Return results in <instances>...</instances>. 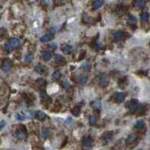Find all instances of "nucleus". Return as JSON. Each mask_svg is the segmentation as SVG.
<instances>
[{
	"label": "nucleus",
	"mask_w": 150,
	"mask_h": 150,
	"mask_svg": "<svg viewBox=\"0 0 150 150\" xmlns=\"http://www.w3.org/2000/svg\"><path fill=\"white\" fill-rule=\"evenodd\" d=\"M127 107H128V109H129V110H130L131 113H134V112L137 110V107H138L137 101L135 100V99H133V100L130 101L128 103Z\"/></svg>",
	"instance_id": "f257e3e1"
},
{
	"label": "nucleus",
	"mask_w": 150,
	"mask_h": 150,
	"mask_svg": "<svg viewBox=\"0 0 150 150\" xmlns=\"http://www.w3.org/2000/svg\"><path fill=\"white\" fill-rule=\"evenodd\" d=\"M11 62L9 59H5L2 64V70L5 72V73H8L11 69Z\"/></svg>",
	"instance_id": "f03ea898"
},
{
	"label": "nucleus",
	"mask_w": 150,
	"mask_h": 150,
	"mask_svg": "<svg viewBox=\"0 0 150 150\" xmlns=\"http://www.w3.org/2000/svg\"><path fill=\"white\" fill-rule=\"evenodd\" d=\"M113 38L114 39V41H122L125 38V33L122 31H117L115 32L113 34Z\"/></svg>",
	"instance_id": "7ed1b4c3"
},
{
	"label": "nucleus",
	"mask_w": 150,
	"mask_h": 150,
	"mask_svg": "<svg viewBox=\"0 0 150 150\" xmlns=\"http://www.w3.org/2000/svg\"><path fill=\"white\" fill-rule=\"evenodd\" d=\"M98 83H99V86L101 87H106V86H107L109 85L110 80H109L108 77L106 75H104V76L100 77Z\"/></svg>",
	"instance_id": "20e7f679"
},
{
	"label": "nucleus",
	"mask_w": 150,
	"mask_h": 150,
	"mask_svg": "<svg viewBox=\"0 0 150 150\" xmlns=\"http://www.w3.org/2000/svg\"><path fill=\"white\" fill-rule=\"evenodd\" d=\"M52 39H53V35H51V34H45V35H44L43 36L41 37L40 41L42 43H47V42L50 41Z\"/></svg>",
	"instance_id": "39448f33"
},
{
	"label": "nucleus",
	"mask_w": 150,
	"mask_h": 150,
	"mask_svg": "<svg viewBox=\"0 0 150 150\" xmlns=\"http://www.w3.org/2000/svg\"><path fill=\"white\" fill-rule=\"evenodd\" d=\"M40 96H41V99L42 102H47V104L51 103L52 100H51L50 97L47 94H46L45 92H41L40 94Z\"/></svg>",
	"instance_id": "423d86ee"
},
{
	"label": "nucleus",
	"mask_w": 150,
	"mask_h": 150,
	"mask_svg": "<svg viewBox=\"0 0 150 150\" xmlns=\"http://www.w3.org/2000/svg\"><path fill=\"white\" fill-rule=\"evenodd\" d=\"M54 60L56 61V63L60 64V65H63V64H65V59L62 56H61V55H59V54L55 55Z\"/></svg>",
	"instance_id": "0eeeda50"
},
{
	"label": "nucleus",
	"mask_w": 150,
	"mask_h": 150,
	"mask_svg": "<svg viewBox=\"0 0 150 150\" xmlns=\"http://www.w3.org/2000/svg\"><path fill=\"white\" fill-rule=\"evenodd\" d=\"M125 93L123 92H119V93H117L116 95V101L118 102V103H122L125 101Z\"/></svg>",
	"instance_id": "6e6552de"
},
{
	"label": "nucleus",
	"mask_w": 150,
	"mask_h": 150,
	"mask_svg": "<svg viewBox=\"0 0 150 150\" xmlns=\"http://www.w3.org/2000/svg\"><path fill=\"white\" fill-rule=\"evenodd\" d=\"M137 136L135 134H129L128 137V138H127V140H126L127 144H131V143H134L137 140Z\"/></svg>",
	"instance_id": "1a4fd4ad"
},
{
	"label": "nucleus",
	"mask_w": 150,
	"mask_h": 150,
	"mask_svg": "<svg viewBox=\"0 0 150 150\" xmlns=\"http://www.w3.org/2000/svg\"><path fill=\"white\" fill-rule=\"evenodd\" d=\"M104 2V0H95L92 4V7L94 9H98L103 5Z\"/></svg>",
	"instance_id": "9d476101"
},
{
	"label": "nucleus",
	"mask_w": 150,
	"mask_h": 150,
	"mask_svg": "<svg viewBox=\"0 0 150 150\" xmlns=\"http://www.w3.org/2000/svg\"><path fill=\"white\" fill-rule=\"evenodd\" d=\"M44 71H45V67L41 64H38L35 67V71L40 74H43V73H44Z\"/></svg>",
	"instance_id": "9b49d317"
},
{
	"label": "nucleus",
	"mask_w": 150,
	"mask_h": 150,
	"mask_svg": "<svg viewBox=\"0 0 150 150\" xmlns=\"http://www.w3.org/2000/svg\"><path fill=\"white\" fill-rule=\"evenodd\" d=\"M36 118L40 120V121H44L47 118V114L45 113H44L43 111H38L37 113H36Z\"/></svg>",
	"instance_id": "f8f14e48"
},
{
	"label": "nucleus",
	"mask_w": 150,
	"mask_h": 150,
	"mask_svg": "<svg viewBox=\"0 0 150 150\" xmlns=\"http://www.w3.org/2000/svg\"><path fill=\"white\" fill-rule=\"evenodd\" d=\"M111 138H112V135L110 133H105L104 134V136L102 137V139H103V141H104V144L109 143L110 142V140H111Z\"/></svg>",
	"instance_id": "ddd939ff"
},
{
	"label": "nucleus",
	"mask_w": 150,
	"mask_h": 150,
	"mask_svg": "<svg viewBox=\"0 0 150 150\" xmlns=\"http://www.w3.org/2000/svg\"><path fill=\"white\" fill-rule=\"evenodd\" d=\"M146 2L145 0H135L134 2V5L137 8H142L145 6Z\"/></svg>",
	"instance_id": "4468645a"
},
{
	"label": "nucleus",
	"mask_w": 150,
	"mask_h": 150,
	"mask_svg": "<svg viewBox=\"0 0 150 150\" xmlns=\"http://www.w3.org/2000/svg\"><path fill=\"white\" fill-rule=\"evenodd\" d=\"M9 44L11 45V47H12L13 48H15V47H17L20 46V40L17 39V38H12V39H11Z\"/></svg>",
	"instance_id": "2eb2a0df"
},
{
	"label": "nucleus",
	"mask_w": 150,
	"mask_h": 150,
	"mask_svg": "<svg viewBox=\"0 0 150 150\" xmlns=\"http://www.w3.org/2000/svg\"><path fill=\"white\" fill-rule=\"evenodd\" d=\"M72 50H73V47L71 45H68V44H66L62 47V52L65 55H68V54L71 53Z\"/></svg>",
	"instance_id": "dca6fc26"
},
{
	"label": "nucleus",
	"mask_w": 150,
	"mask_h": 150,
	"mask_svg": "<svg viewBox=\"0 0 150 150\" xmlns=\"http://www.w3.org/2000/svg\"><path fill=\"white\" fill-rule=\"evenodd\" d=\"M83 144L86 148H90L92 146V141L89 137H84L83 140Z\"/></svg>",
	"instance_id": "f3484780"
},
{
	"label": "nucleus",
	"mask_w": 150,
	"mask_h": 150,
	"mask_svg": "<svg viewBox=\"0 0 150 150\" xmlns=\"http://www.w3.org/2000/svg\"><path fill=\"white\" fill-rule=\"evenodd\" d=\"M80 107L79 106H75L71 109V113L74 116H78L80 115Z\"/></svg>",
	"instance_id": "a211bd4d"
},
{
	"label": "nucleus",
	"mask_w": 150,
	"mask_h": 150,
	"mask_svg": "<svg viewBox=\"0 0 150 150\" xmlns=\"http://www.w3.org/2000/svg\"><path fill=\"white\" fill-rule=\"evenodd\" d=\"M146 123L143 120H138L135 124V128L137 129H142L145 127Z\"/></svg>",
	"instance_id": "6ab92c4d"
},
{
	"label": "nucleus",
	"mask_w": 150,
	"mask_h": 150,
	"mask_svg": "<svg viewBox=\"0 0 150 150\" xmlns=\"http://www.w3.org/2000/svg\"><path fill=\"white\" fill-rule=\"evenodd\" d=\"M149 15L146 12H144V13L141 14V15H140V20L143 23L147 22L149 20Z\"/></svg>",
	"instance_id": "aec40b11"
},
{
	"label": "nucleus",
	"mask_w": 150,
	"mask_h": 150,
	"mask_svg": "<svg viewBox=\"0 0 150 150\" xmlns=\"http://www.w3.org/2000/svg\"><path fill=\"white\" fill-rule=\"evenodd\" d=\"M36 84L38 87H41V88H43V87H45L46 84H47V82L46 80H44V79H38L37 81H36Z\"/></svg>",
	"instance_id": "412c9836"
},
{
	"label": "nucleus",
	"mask_w": 150,
	"mask_h": 150,
	"mask_svg": "<svg viewBox=\"0 0 150 150\" xmlns=\"http://www.w3.org/2000/svg\"><path fill=\"white\" fill-rule=\"evenodd\" d=\"M61 76H62V74H61L60 71H56L53 72V74L52 75V77L55 80H59L61 78Z\"/></svg>",
	"instance_id": "4be33fe9"
},
{
	"label": "nucleus",
	"mask_w": 150,
	"mask_h": 150,
	"mask_svg": "<svg viewBox=\"0 0 150 150\" xmlns=\"http://www.w3.org/2000/svg\"><path fill=\"white\" fill-rule=\"evenodd\" d=\"M92 107L95 110H101V103L99 101H94L92 104Z\"/></svg>",
	"instance_id": "5701e85b"
},
{
	"label": "nucleus",
	"mask_w": 150,
	"mask_h": 150,
	"mask_svg": "<svg viewBox=\"0 0 150 150\" xmlns=\"http://www.w3.org/2000/svg\"><path fill=\"white\" fill-rule=\"evenodd\" d=\"M87 80H88V77L87 76H82L80 77L79 79V83L81 84V85H84L87 83Z\"/></svg>",
	"instance_id": "b1692460"
},
{
	"label": "nucleus",
	"mask_w": 150,
	"mask_h": 150,
	"mask_svg": "<svg viewBox=\"0 0 150 150\" xmlns=\"http://www.w3.org/2000/svg\"><path fill=\"white\" fill-rule=\"evenodd\" d=\"M137 23V19L134 17H131L128 18V24L130 25V26H133V25H135Z\"/></svg>",
	"instance_id": "393cba45"
},
{
	"label": "nucleus",
	"mask_w": 150,
	"mask_h": 150,
	"mask_svg": "<svg viewBox=\"0 0 150 150\" xmlns=\"http://www.w3.org/2000/svg\"><path fill=\"white\" fill-rule=\"evenodd\" d=\"M43 57H44V59L45 61H49V60L51 59L52 55H51V53H50V52H47H47H44V53Z\"/></svg>",
	"instance_id": "a878e982"
},
{
	"label": "nucleus",
	"mask_w": 150,
	"mask_h": 150,
	"mask_svg": "<svg viewBox=\"0 0 150 150\" xmlns=\"http://www.w3.org/2000/svg\"><path fill=\"white\" fill-rule=\"evenodd\" d=\"M17 137H18L20 140H24V139L26 138V134H25V132L23 131H19L17 132Z\"/></svg>",
	"instance_id": "bb28decb"
},
{
	"label": "nucleus",
	"mask_w": 150,
	"mask_h": 150,
	"mask_svg": "<svg viewBox=\"0 0 150 150\" xmlns=\"http://www.w3.org/2000/svg\"><path fill=\"white\" fill-rule=\"evenodd\" d=\"M89 125H94L96 123V122H97V119H96L95 116H91L89 117Z\"/></svg>",
	"instance_id": "cd10ccee"
},
{
	"label": "nucleus",
	"mask_w": 150,
	"mask_h": 150,
	"mask_svg": "<svg viewBox=\"0 0 150 150\" xmlns=\"http://www.w3.org/2000/svg\"><path fill=\"white\" fill-rule=\"evenodd\" d=\"M62 87H63L64 89H69L71 88V84H70V83H69L68 81H67V80L63 81L62 83Z\"/></svg>",
	"instance_id": "c85d7f7f"
},
{
	"label": "nucleus",
	"mask_w": 150,
	"mask_h": 150,
	"mask_svg": "<svg viewBox=\"0 0 150 150\" xmlns=\"http://www.w3.org/2000/svg\"><path fill=\"white\" fill-rule=\"evenodd\" d=\"M146 112V107L143 104H140L138 109V113L139 114H143Z\"/></svg>",
	"instance_id": "c756f323"
},
{
	"label": "nucleus",
	"mask_w": 150,
	"mask_h": 150,
	"mask_svg": "<svg viewBox=\"0 0 150 150\" xmlns=\"http://www.w3.org/2000/svg\"><path fill=\"white\" fill-rule=\"evenodd\" d=\"M34 59V56L32 54H29L26 56L25 58V61L26 62H32Z\"/></svg>",
	"instance_id": "7c9ffc66"
},
{
	"label": "nucleus",
	"mask_w": 150,
	"mask_h": 150,
	"mask_svg": "<svg viewBox=\"0 0 150 150\" xmlns=\"http://www.w3.org/2000/svg\"><path fill=\"white\" fill-rule=\"evenodd\" d=\"M50 135V131L48 129H44L42 131V137L44 139H47Z\"/></svg>",
	"instance_id": "2f4dec72"
},
{
	"label": "nucleus",
	"mask_w": 150,
	"mask_h": 150,
	"mask_svg": "<svg viewBox=\"0 0 150 150\" xmlns=\"http://www.w3.org/2000/svg\"><path fill=\"white\" fill-rule=\"evenodd\" d=\"M15 117H16V119H17V120H19V121H23V120L26 119L25 116L23 115L22 113H17L16 116H15Z\"/></svg>",
	"instance_id": "473e14b6"
},
{
	"label": "nucleus",
	"mask_w": 150,
	"mask_h": 150,
	"mask_svg": "<svg viewBox=\"0 0 150 150\" xmlns=\"http://www.w3.org/2000/svg\"><path fill=\"white\" fill-rule=\"evenodd\" d=\"M89 68H90V65H89V63L85 62V63L83 64V65H82V69H83V71H89Z\"/></svg>",
	"instance_id": "72a5a7b5"
},
{
	"label": "nucleus",
	"mask_w": 150,
	"mask_h": 150,
	"mask_svg": "<svg viewBox=\"0 0 150 150\" xmlns=\"http://www.w3.org/2000/svg\"><path fill=\"white\" fill-rule=\"evenodd\" d=\"M95 47L97 50H101V49H103L104 46H103V44H102L101 42L97 41V42L95 43Z\"/></svg>",
	"instance_id": "f704fd0d"
},
{
	"label": "nucleus",
	"mask_w": 150,
	"mask_h": 150,
	"mask_svg": "<svg viewBox=\"0 0 150 150\" xmlns=\"http://www.w3.org/2000/svg\"><path fill=\"white\" fill-rule=\"evenodd\" d=\"M49 47L52 50H56L58 48V44L56 43H51L49 45Z\"/></svg>",
	"instance_id": "c9c22d12"
},
{
	"label": "nucleus",
	"mask_w": 150,
	"mask_h": 150,
	"mask_svg": "<svg viewBox=\"0 0 150 150\" xmlns=\"http://www.w3.org/2000/svg\"><path fill=\"white\" fill-rule=\"evenodd\" d=\"M5 50H6L7 52H11L14 48L11 47V45L10 44H6L5 45Z\"/></svg>",
	"instance_id": "e433bc0d"
},
{
	"label": "nucleus",
	"mask_w": 150,
	"mask_h": 150,
	"mask_svg": "<svg viewBox=\"0 0 150 150\" xmlns=\"http://www.w3.org/2000/svg\"><path fill=\"white\" fill-rule=\"evenodd\" d=\"M5 125V121H2L1 122H0V130L2 129Z\"/></svg>",
	"instance_id": "4c0bfd02"
},
{
	"label": "nucleus",
	"mask_w": 150,
	"mask_h": 150,
	"mask_svg": "<svg viewBox=\"0 0 150 150\" xmlns=\"http://www.w3.org/2000/svg\"><path fill=\"white\" fill-rule=\"evenodd\" d=\"M57 2H60V1H62V0H56Z\"/></svg>",
	"instance_id": "58836bf2"
},
{
	"label": "nucleus",
	"mask_w": 150,
	"mask_h": 150,
	"mask_svg": "<svg viewBox=\"0 0 150 150\" xmlns=\"http://www.w3.org/2000/svg\"><path fill=\"white\" fill-rule=\"evenodd\" d=\"M138 150H143V149H138Z\"/></svg>",
	"instance_id": "ea45409f"
}]
</instances>
